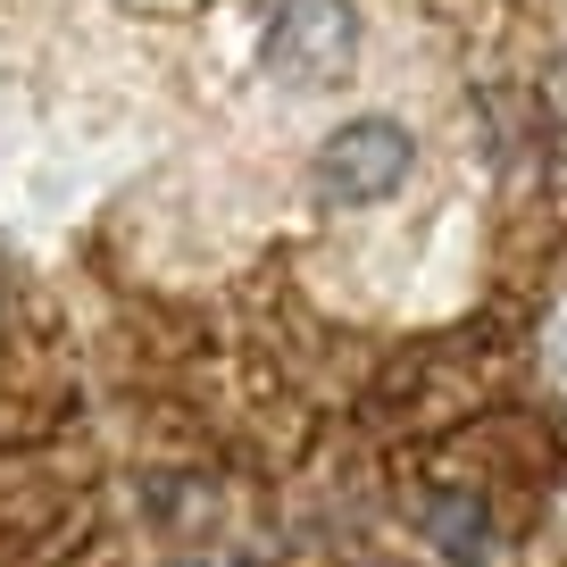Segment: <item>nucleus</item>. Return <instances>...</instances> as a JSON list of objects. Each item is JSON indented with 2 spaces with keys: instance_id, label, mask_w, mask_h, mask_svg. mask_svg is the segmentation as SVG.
<instances>
[{
  "instance_id": "obj_3",
  "label": "nucleus",
  "mask_w": 567,
  "mask_h": 567,
  "mask_svg": "<svg viewBox=\"0 0 567 567\" xmlns=\"http://www.w3.org/2000/svg\"><path fill=\"white\" fill-rule=\"evenodd\" d=\"M425 534H434V550H451L460 567H476L484 559V501H467V493H425Z\"/></svg>"
},
{
  "instance_id": "obj_4",
  "label": "nucleus",
  "mask_w": 567,
  "mask_h": 567,
  "mask_svg": "<svg viewBox=\"0 0 567 567\" xmlns=\"http://www.w3.org/2000/svg\"><path fill=\"white\" fill-rule=\"evenodd\" d=\"M184 567H243V559H184Z\"/></svg>"
},
{
  "instance_id": "obj_1",
  "label": "nucleus",
  "mask_w": 567,
  "mask_h": 567,
  "mask_svg": "<svg viewBox=\"0 0 567 567\" xmlns=\"http://www.w3.org/2000/svg\"><path fill=\"white\" fill-rule=\"evenodd\" d=\"M259 59L292 92H334L359 68V9L351 0H259Z\"/></svg>"
},
{
  "instance_id": "obj_2",
  "label": "nucleus",
  "mask_w": 567,
  "mask_h": 567,
  "mask_svg": "<svg viewBox=\"0 0 567 567\" xmlns=\"http://www.w3.org/2000/svg\"><path fill=\"white\" fill-rule=\"evenodd\" d=\"M409 167H417V142L401 117H351L318 151V200L326 209H375L409 184Z\"/></svg>"
}]
</instances>
